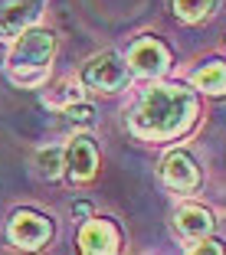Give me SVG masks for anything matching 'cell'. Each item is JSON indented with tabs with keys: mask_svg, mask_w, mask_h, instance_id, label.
<instances>
[{
	"mask_svg": "<svg viewBox=\"0 0 226 255\" xmlns=\"http://www.w3.org/2000/svg\"><path fill=\"white\" fill-rule=\"evenodd\" d=\"M197 121V98L184 85H151L128 118L131 134L144 141H171L187 134Z\"/></svg>",
	"mask_w": 226,
	"mask_h": 255,
	"instance_id": "6da1fadb",
	"label": "cell"
},
{
	"mask_svg": "<svg viewBox=\"0 0 226 255\" xmlns=\"http://www.w3.org/2000/svg\"><path fill=\"white\" fill-rule=\"evenodd\" d=\"M56 56V39L46 26H26V30L16 36L13 49L7 56V75L10 82L20 85V89H33L49 75Z\"/></svg>",
	"mask_w": 226,
	"mask_h": 255,
	"instance_id": "7a4b0ae2",
	"label": "cell"
},
{
	"mask_svg": "<svg viewBox=\"0 0 226 255\" xmlns=\"http://www.w3.org/2000/svg\"><path fill=\"white\" fill-rule=\"evenodd\" d=\"M82 82L98 92H118L128 85V66H125V59L118 53L92 56L82 66Z\"/></svg>",
	"mask_w": 226,
	"mask_h": 255,
	"instance_id": "3957f363",
	"label": "cell"
},
{
	"mask_svg": "<svg viewBox=\"0 0 226 255\" xmlns=\"http://www.w3.org/2000/svg\"><path fill=\"white\" fill-rule=\"evenodd\" d=\"M125 62H128V72L141 75V79H158V75H164L167 66H171V53H167V46L161 43V39L141 36V39L131 43Z\"/></svg>",
	"mask_w": 226,
	"mask_h": 255,
	"instance_id": "277c9868",
	"label": "cell"
},
{
	"mask_svg": "<svg viewBox=\"0 0 226 255\" xmlns=\"http://www.w3.org/2000/svg\"><path fill=\"white\" fill-rule=\"evenodd\" d=\"M7 239L16 249H43L53 239V223L33 210H16L7 223Z\"/></svg>",
	"mask_w": 226,
	"mask_h": 255,
	"instance_id": "5b68a950",
	"label": "cell"
},
{
	"mask_svg": "<svg viewBox=\"0 0 226 255\" xmlns=\"http://www.w3.org/2000/svg\"><path fill=\"white\" fill-rule=\"evenodd\" d=\"M161 180L167 183V190L174 193H194L197 183H200V167L194 164L190 154L184 150H171L161 160Z\"/></svg>",
	"mask_w": 226,
	"mask_h": 255,
	"instance_id": "8992f818",
	"label": "cell"
},
{
	"mask_svg": "<svg viewBox=\"0 0 226 255\" xmlns=\"http://www.w3.org/2000/svg\"><path fill=\"white\" fill-rule=\"evenodd\" d=\"M118 246H121L118 226L108 223V219H89L79 229V249L89 255H112L118 252Z\"/></svg>",
	"mask_w": 226,
	"mask_h": 255,
	"instance_id": "52a82bcc",
	"label": "cell"
},
{
	"mask_svg": "<svg viewBox=\"0 0 226 255\" xmlns=\"http://www.w3.org/2000/svg\"><path fill=\"white\" fill-rule=\"evenodd\" d=\"M62 154H66V170H69L72 180H92V177H95V170H98V147L85 134L72 137Z\"/></svg>",
	"mask_w": 226,
	"mask_h": 255,
	"instance_id": "ba28073f",
	"label": "cell"
},
{
	"mask_svg": "<svg viewBox=\"0 0 226 255\" xmlns=\"http://www.w3.org/2000/svg\"><path fill=\"white\" fill-rule=\"evenodd\" d=\"M43 0H3L0 3V33L3 36H20L26 26L39 16Z\"/></svg>",
	"mask_w": 226,
	"mask_h": 255,
	"instance_id": "9c48e42d",
	"label": "cell"
},
{
	"mask_svg": "<svg viewBox=\"0 0 226 255\" xmlns=\"http://www.w3.org/2000/svg\"><path fill=\"white\" fill-rule=\"evenodd\" d=\"M174 226H177V233H181L187 242H197V239H204V236H210L213 213L207 210V206L187 203V206H181V210L174 213Z\"/></svg>",
	"mask_w": 226,
	"mask_h": 255,
	"instance_id": "30bf717a",
	"label": "cell"
},
{
	"mask_svg": "<svg viewBox=\"0 0 226 255\" xmlns=\"http://www.w3.org/2000/svg\"><path fill=\"white\" fill-rule=\"evenodd\" d=\"M194 85L207 95H226V62H207L194 72Z\"/></svg>",
	"mask_w": 226,
	"mask_h": 255,
	"instance_id": "8fae6325",
	"label": "cell"
},
{
	"mask_svg": "<svg viewBox=\"0 0 226 255\" xmlns=\"http://www.w3.org/2000/svg\"><path fill=\"white\" fill-rule=\"evenodd\" d=\"M171 7L184 23H200L217 10V0H171Z\"/></svg>",
	"mask_w": 226,
	"mask_h": 255,
	"instance_id": "7c38bea8",
	"label": "cell"
},
{
	"mask_svg": "<svg viewBox=\"0 0 226 255\" xmlns=\"http://www.w3.org/2000/svg\"><path fill=\"white\" fill-rule=\"evenodd\" d=\"M36 170L43 173V177H59L62 170H66V154H62L59 147H43L36 150Z\"/></svg>",
	"mask_w": 226,
	"mask_h": 255,
	"instance_id": "4fadbf2b",
	"label": "cell"
},
{
	"mask_svg": "<svg viewBox=\"0 0 226 255\" xmlns=\"http://www.w3.org/2000/svg\"><path fill=\"white\" fill-rule=\"evenodd\" d=\"M72 102H82V85H75V82H66V85H59L56 92H46L43 95V105L46 108H69Z\"/></svg>",
	"mask_w": 226,
	"mask_h": 255,
	"instance_id": "5bb4252c",
	"label": "cell"
},
{
	"mask_svg": "<svg viewBox=\"0 0 226 255\" xmlns=\"http://www.w3.org/2000/svg\"><path fill=\"white\" fill-rule=\"evenodd\" d=\"M190 252H194V255H223L226 252V246H220V242H213V239H207V236H204V239H197V242H190Z\"/></svg>",
	"mask_w": 226,
	"mask_h": 255,
	"instance_id": "9a60e30c",
	"label": "cell"
},
{
	"mask_svg": "<svg viewBox=\"0 0 226 255\" xmlns=\"http://www.w3.org/2000/svg\"><path fill=\"white\" fill-rule=\"evenodd\" d=\"M62 112H66L72 121H92V118H95V112H92V108L85 105V102H72V105L62 108Z\"/></svg>",
	"mask_w": 226,
	"mask_h": 255,
	"instance_id": "2e32d148",
	"label": "cell"
}]
</instances>
